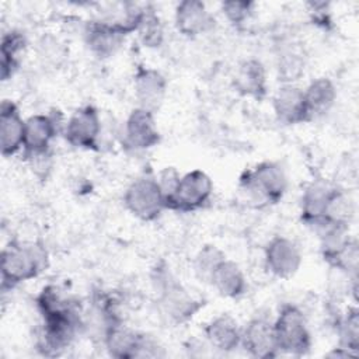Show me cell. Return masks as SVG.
<instances>
[{"mask_svg":"<svg viewBox=\"0 0 359 359\" xmlns=\"http://www.w3.org/2000/svg\"><path fill=\"white\" fill-rule=\"evenodd\" d=\"M35 303L41 316L36 349L45 356H57L86 327L81 304L56 285L43 286Z\"/></svg>","mask_w":359,"mask_h":359,"instance_id":"1","label":"cell"},{"mask_svg":"<svg viewBox=\"0 0 359 359\" xmlns=\"http://www.w3.org/2000/svg\"><path fill=\"white\" fill-rule=\"evenodd\" d=\"M233 86L237 93L244 97L262 100L268 93L266 70L257 59L241 62L234 73Z\"/></svg>","mask_w":359,"mask_h":359,"instance_id":"20","label":"cell"},{"mask_svg":"<svg viewBox=\"0 0 359 359\" xmlns=\"http://www.w3.org/2000/svg\"><path fill=\"white\" fill-rule=\"evenodd\" d=\"M160 142V132L154 119V112L136 107L133 108L125 123L122 132V144L133 151H143L157 146Z\"/></svg>","mask_w":359,"mask_h":359,"instance_id":"10","label":"cell"},{"mask_svg":"<svg viewBox=\"0 0 359 359\" xmlns=\"http://www.w3.org/2000/svg\"><path fill=\"white\" fill-rule=\"evenodd\" d=\"M27 48V38L18 29H10L1 36L0 53V76L1 80H8L20 67L21 55Z\"/></svg>","mask_w":359,"mask_h":359,"instance_id":"24","label":"cell"},{"mask_svg":"<svg viewBox=\"0 0 359 359\" xmlns=\"http://www.w3.org/2000/svg\"><path fill=\"white\" fill-rule=\"evenodd\" d=\"M153 283L157 290V303L163 314L174 323L188 321L203 306V303L195 299L167 269H156Z\"/></svg>","mask_w":359,"mask_h":359,"instance_id":"5","label":"cell"},{"mask_svg":"<svg viewBox=\"0 0 359 359\" xmlns=\"http://www.w3.org/2000/svg\"><path fill=\"white\" fill-rule=\"evenodd\" d=\"M272 107L278 121L285 125L310 122L304 91L296 84H282L273 94Z\"/></svg>","mask_w":359,"mask_h":359,"instance_id":"14","label":"cell"},{"mask_svg":"<svg viewBox=\"0 0 359 359\" xmlns=\"http://www.w3.org/2000/svg\"><path fill=\"white\" fill-rule=\"evenodd\" d=\"M224 258H226L224 252L216 245L213 244L203 245L195 255V261H194V269L196 276L202 282L209 283L213 271Z\"/></svg>","mask_w":359,"mask_h":359,"instance_id":"27","label":"cell"},{"mask_svg":"<svg viewBox=\"0 0 359 359\" xmlns=\"http://www.w3.org/2000/svg\"><path fill=\"white\" fill-rule=\"evenodd\" d=\"M48 266V251L39 241L11 240L1 250V290L14 289L41 275Z\"/></svg>","mask_w":359,"mask_h":359,"instance_id":"2","label":"cell"},{"mask_svg":"<svg viewBox=\"0 0 359 359\" xmlns=\"http://www.w3.org/2000/svg\"><path fill=\"white\" fill-rule=\"evenodd\" d=\"M209 285H212L220 296L227 299H237L247 290V280L241 268L227 258L216 266Z\"/></svg>","mask_w":359,"mask_h":359,"instance_id":"22","label":"cell"},{"mask_svg":"<svg viewBox=\"0 0 359 359\" xmlns=\"http://www.w3.org/2000/svg\"><path fill=\"white\" fill-rule=\"evenodd\" d=\"M213 194V181L202 170L195 168L182 174L165 203V209L189 213L205 206Z\"/></svg>","mask_w":359,"mask_h":359,"instance_id":"7","label":"cell"},{"mask_svg":"<svg viewBox=\"0 0 359 359\" xmlns=\"http://www.w3.org/2000/svg\"><path fill=\"white\" fill-rule=\"evenodd\" d=\"M303 72H304V62L299 53L286 52L282 56H279L278 73H279V80H282L283 84H294V81L299 80Z\"/></svg>","mask_w":359,"mask_h":359,"instance_id":"28","label":"cell"},{"mask_svg":"<svg viewBox=\"0 0 359 359\" xmlns=\"http://www.w3.org/2000/svg\"><path fill=\"white\" fill-rule=\"evenodd\" d=\"M335 331L338 346L356 356L359 352V311L356 307H349L337 318Z\"/></svg>","mask_w":359,"mask_h":359,"instance_id":"25","label":"cell"},{"mask_svg":"<svg viewBox=\"0 0 359 359\" xmlns=\"http://www.w3.org/2000/svg\"><path fill=\"white\" fill-rule=\"evenodd\" d=\"M136 32L139 35L140 42L146 48H158L164 41V29L161 20L157 15V13L150 7H144Z\"/></svg>","mask_w":359,"mask_h":359,"instance_id":"26","label":"cell"},{"mask_svg":"<svg viewBox=\"0 0 359 359\" xmlns=\"http://www.w3.org/2000/svg\"><path fill=\"white\" fill-rule=\"evenodd\" d=\"M174 22L180 34L195 38L209 32L215 27V18L205 3L198 0H184L177 4Z\"/></svg>","mask_w":359,"mask_h":359,"instance_id":"17","label":"cell"},{"mask_svg":"<svg viewBox=\"0 0 359 359\" xmlns=\"http://www.w3.org/2000/svg\"><path fill=\"white\" fill-rule=\"evenodd\" d=\"M65 140L83 150H97L101 136L100 112L93 105H83L77 108L66 121L63 132Z\"/></svg>","mask_w":359,"mask_h":359,"instance_id":"8","label":"cell"},{"mask_svg":"<svg viewBox=\"0 0 359 359\" xmlns=\"http://www.w3.org/2000/svg\"><path fill=\"white\" fill-rule=\"evenodd\" d=\"M56 114H35L25 119L22 157L27 160L32 156L50 151L53 139L63 132L65 123H60Z\"/></svg>","mask_w":359,"mask_h":359,"instance_id":"9","label":"cell"},{"mask_svg":"<svg viewBox=\"0 0 359 359\" xmlns=\"http://www.w3.org/2000/svg\"><path fill=\"white\" fill-rule=\"evenodd\" d=\"M252 8H254V3L252 1L229 0V1H223L222 3V13H223V15L234 27L243 25L251 17Z\"/></svg>","mask_w":359,"mask_h":359,"instance_id":"29","label":"cell"},{"mask_svg":"<svg viewBox=\"0 0 359 359\" xmlns=\"http://www.w3.org/2000/svg\"><path fill=\"white\" fill-rule=\"evenodd\" d=\"M334 185L324 181H313L304 189L300 199V216L302 222L314 230L323 223L325 208Z\"/></svg>","mask_w":359,"mask_h":359,"instance_id":"21","label":"cell"},{"mask_svg":"<svg viewBox=\"0 0 359 359\" xmlns=\"http://www.w3.org/2000/svg\"><path fill=\"white\" fill-rule=\"evenodd\" d=\"M25 119L17 104L3 100L0 105V150L3 157H13L22 150Z\"/></svg>","mask_w":359,"mask_h":359,"instance_id":"16","label":"cell"},{"mask_svg":"<svg viewBox=\"0 0 359 359\" xmlns=\"http://www.w3.org/2000/svg\"><path fill=\"white\" fill-rule=\"evenodd\" d=\"M240 191L259 206L278 203L287 189V177L276 161H262L240 175Z\"/></svg>","mask_w":359,"mask_h":359,"instance_id":"3","label":"cell"},{"mask_svg":"<svg viewBox=\"0 0 359 359\" xmlns=\"http://www.w3.org/2000/svg\"><path fill=\"white\" fill-rule=\"evenodd\" d=\"M275 341L279 353L303 356L311 348V334L302 309L292 303L283 304L273 320Z\"/></svg>","mask_w":359,"mask_h":359,"instance_id":"4","label":"cell"},{"mask_svg":"<svg viewBox=\"0 0 359 359\" xmlns=\"http://www.w3.org/2000/svg\"><path fill=\"white\" fill-rule=\"evenodd\" d=\"M240 348L250 356L258 359L278 356L279 352L275 341L273 320H269L265 316L252 317L244 327H241Z\"/></svg>","mask_w":359,"mask_h":359,"instance_id":"12","label":"cell"},{"mask_svg":"<svg viewBox=\"0 0 359 359\" xmlns=\"http://www.w3.org/2000/svg\"><path fill=\"white\" fill-rule=\"evenodd\" d=\"M310 121L325 115L337 101V87L328 77H317L303 90Z\"/></svg>","mask_w":359,"mask_h":359,"instance_id":"23","label":"cell"},{"mask_svg":"<svg viewBox=\"0 0 359 359\" xmlns=\"http://www.w3.org/2000/svg\"><path fill=\"white\" fill-rule=\"evenodd\" d=\"M208 344L220 352H233L241 344V327L230 314H219L205 325Z\"/></svg>","mask_w":359,"mask_h":359,"instance_id":"19","label":"cell"},{"mask_svg":"<svg viewBox=\"0 0 359 359\" xmlns=\"http://www.w3.org/2000/svg\"><path fill=\"white\" fill-rule=\"evenodd\" d=\"M122 199L128 212L143 222H153L165 210L158 181L150 174H143L133 180L125 189Z\"/></svg>","mask_w":359,"mask_h":359,"instance_id":"6","label":"cell"},{"mask_svg":"<svg viewBox=\"0 0 359 359\" xmlns=\"http://www.w3.org/2000/svg\"><path fill=\"white\" fill-rule=\"evenodd\" d=\"M142 337V332H137L122 321H118L107 327L101 339L109 356L118 359H133L139 355Z\"/></svg>","mask_w":359,"mask_h":359,"instance_id":"18","label":"cell"},{"mask_svg":"<svg viewBox=\"0 0 359 359\" xmlns=\"http://www.w3.org/2000/svg\"><path fill=\"white\" fill-rule=\"evenodd\" d=\"M133 88L137 107L156 114L164 101L167 81L158 70L149 66H139L133 77Z\"/></svg>","mask_w":359,"mask_h":359,"instance_id":"15","label":"cell"},{"mask_svg":"<svg viewBox=\"0 0 359 359\" xmlns=\"http://www.w3.org/2000/svg\"><path fill=\"white\" fill-rule=\"evenodd\" d=\"M83 38L93 55L105 59L115 55L122 46L126 34L119 27L97 18L84 24Z\"/></svg>","mask_w":359,"mask_h":359,"instance_id":"13","label":"cell"},{"mask_svg":"<svg viewBox=\"0 0 359 359\" xmlns=\"http://www.w3.org/2000/svg\"><path fill=\"white\" fill-rule=\"evenodd\" d=\"M302 262L300 248L293 240L285 236H275L264 250L265 268L276 278H292L300 269Z\"/></svg>","mask_w":359,"mask_h":359,"instance_id":"11","label":"cell"}]
</instances>
